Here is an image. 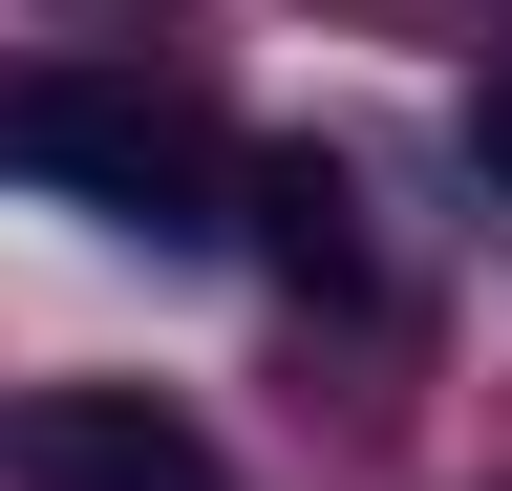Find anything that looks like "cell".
<instances>
[{
    "mask_svg": "<svg viewBox=\"0 0 512 491\" xmlns=\"http://www.w3.org/2000/svg\"><path fill=\"white\" fill-rule=\"evenodd\" d=\"M470 171H491V193H512V86H491V107H470Z\"/></svg>",
    "mask_w": 512,
    "mask_h": 491,
    "instance_id": "4",
    "label": "cell"
},
{
    "mask_svg": "<svg viewBox=\"0 0 512 491\" xmlns=\"http://www.w3.org/2000/svg\"><path fill=\"white\" fill-rule=\"evenodd\" d=\"M256 214H278V278H320V299H363V193H342V171H320V150H278V171H256Z\"/></svg>",
    "mask_w": 512,
    "mask_h": 491,
    "instance_id": "3",
    "label": "cell"
},
{
    "mask_svg": "<svg viewBox=\"0 0 512 491\" xmlns=\"http://www.w3.org/2000/svg\"><path fill=\"white\" fill-rule=\"evenodd\" d=\"M0 171L86 193L107 235H192V129L128 107V86H0Z\"/></svg>",
    "mask_w": 512,
    "mask_h": 491,
    "instance_id": "1",
    "label": "cell"
},
{
    "mask_svg": "<svg viewBox=\"0 0 512 491\" xmlns=\"http://www.w3.org/2000/svg\"><path fill=\"white\" fill-rule=\"evenodd\" d=\"M0 470H22V491H235L150 385H43V406H0Z\"/></svg>",
    "mask_w": 512,
    "mask_h": 491,
    "instance_id": "2",
    "label": "cell"
}]
</instances>
